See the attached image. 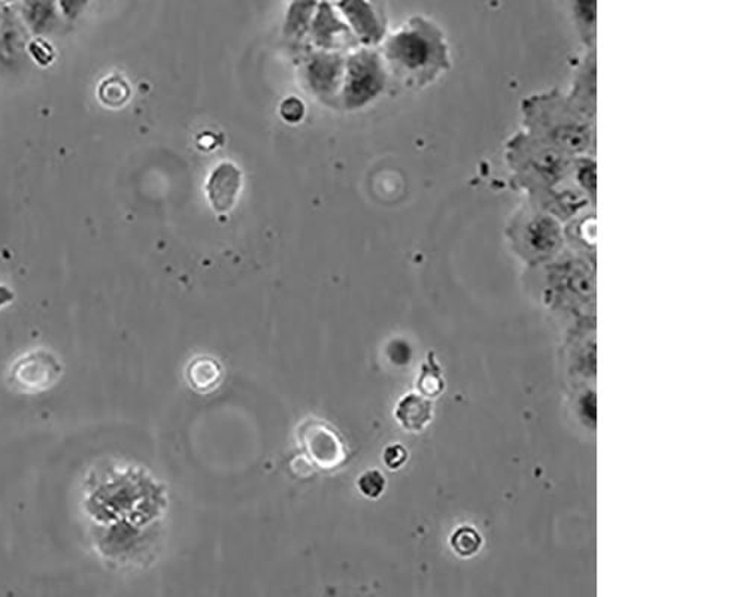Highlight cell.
Listing matches in <instances>:
<instances>
[{
  "mask_svg": "<svg viewBox=\"0 0 746 597\" xmlns=\"http://www.w3.org/2000/svg\"><path fill=\"white\" fill-rule=\"evenodd\" d=\"M523 130L550 143L563 153L594 155L596 150V119L587 117L558 90L542 91L522 103Z\"/></svg>",
  "mask_w": 746,
  "mask_h": 597,
  "instance_id": "cell-1",
  "label": "cell"
},
{
  "mask_svg": "<svg viewBox=\"0 0 746 597\" xmlns=\"http://www.w3.org/2000/svg\"><path fill=\"white\" fill-rule=\"evenodd\" d=\"M503 157L511 173L512 186L522 190L526 199L569 178L574 161L570 155L524 130L507 139Z\"/></svg>",
  "mask_w": 746,
  "mask_h": 597,
  "instance_id": "cell-2",
  "label": "cell"
},
{
  "mask_svg": "<svg viewBox=\"0 0 746 597\" xmlns=\"http://www.w3.org/2000/svg\"><path fill=\"white\" fill-rule=\"evenodd\" d=\"M505 233L514 253L529 265L553 261L566 246L565 225L527 201L511 215Z\"/></svg>",
  "mask_w": 746,
  "mask_h": 597,
  "instance_id": "cell-3",
  "label": "cell"
},
{
  "mask_svg": "<svg viewBox=\"0 0 746 597\" xmlns=\"http://www.w3.org/2000/svg\"><path fill=\"white\" fill-rule=\"evenodd\" d=\"M390 50L419 84L434 81L451 66L442 31L426 18L411 20L407 29L391 39Z\"/></svg>",
  "mask_w": 746,
  "mask_h": 597,
  "instance_id": "cell-4",
  "label": "cell"
},
{
  "mask_svg": "<svg viewBox=\"0 0 746 597\" xmlns=\"http://www.w3.org/2000/svg\"><path fill=\"white\" fill-rule=\"evenodd\" d=\"M61 376V361L46 350L25 354L11 368V382L22 392L29 394L46 392L53 388Z\"/></svg>",
  "mask_w": 746,
  "mask_h": 597,
  "instance_id": "cell-5",
  "label": "cell"
},
{
  "mask_svg": "<svg viewBox=\"0 0 746 597\" xmlns=\"http://www.w3.org/2000/svg\"><path fill=\"white\" fill-rule=\"evenodd\" d=\"M27 27L11 8L0 11V66L17 71L25 65L27 55Z\"/></svg>",
  "mask_w": 746,
  "mask_h": 597,
  "instance_id": "cell-6",
  "label": "cell"
},
{
  "mask_svg": "<svg viewBox=\"0 0 746 597\" xmlns=\"http://www.w3.org/2000/svg\"><path fill=\"white\" fill-rule=\"evenodd\" d=\"M596 50L590 48L574 69L573 82L566 96L587 117L596 119L597 101Z\"/></svg>",
  "mask_w": 746,
  "mask_h": 597,
  "instance_id": "cell-7",
  "label": "cell"
},
{
  "mask_svg": "<svg viewBox=\"0 0 746 597\" xmlns=\"http://www.w3.org/2000/svg\"><path fill=\"white\" fill-rule=\"evenodd\" d=\"M305 452L320 468H336L344 461L343 441L324 424L309 423L301 432Z\"/></svg>",
  "mask_w": 746,
  "mask_h": 597,
  "instance_id": "cell-8",
  "label": "cell"
},
{
  "mask_svg": "<svg viewBox=\"0 0 746 597\" xmlns=\"http://www.w3.org/2000/svg\"><path fill=\"white\" fill-rule=\"evenodd\" d=\"M20 17L27 30L37 38L49 36L59 29L62 23L57 0H22Z\"/></svg>",
  "mask_w": 746,
  "mask_h": 597,
  "instance_id": "cell-9",
  "label": "cell"
},
{
  "mask_svg": "<svg viewBox=\"0 0 746 597\" xmlns=\"http://www.w3.org/2000/svg\"><path fill=\"white\" fill-rule=\"evenodd\" d=\"M240 189L241 173L230 163L218 166L209 178L208 187H206L213 208L218 213H228L232 209Z\"/></svg>",
  "mask_w": 746,
  "mask_h": 597,
  "instance_id": "cell-10",
  "label": "cell"
},
{
  "mask_svg": "<svg viewBox=\"0 0 746 597\" xmlns=\"http://www.w3.org/2000/svg\"><path fill=\"white\" fill-rule=\"evenodd\" d=\"M566 245L581 253L594 254L596 245V214L594 208L587 209L573 220L565 223Z\"/></svg>",
  "mask_w": 746,
  "mask_h": 597,
  "instance_id": "cell-11",
  "label": "cell"
},
{
  "mask_svg": "<svg viewBox=\"0 0 746 597\" xmlns=\"http://www.w3.org/2000/svg\"><path fill=\"white\" fill-rule=\"evenodd\" d=\"M396 418L402 428L420 432L432 421V404L419 394H408L399 402Z\"/></svg>",
  "mask_w": 746,
  "mask_h": 597,
  "instance_id": "cell-12",
  "label": "cell"
},
{
  "mask_svg": "<svg viewBox=\"0 0 746 597\" xmlns=\"http://www.w3.org/2000/svg\"><path fill=\"white\" fill-rule=\"evenodd\" d=\"M575 29L586 50L594 48L596 42L597 0H569Z\"/></svg>",
  "mask_w": 746,
  "mask_h": 597,
  "instance_id": "cell-13",
  "label": "cell"
},
{
  "mask_svg": "<svg viewBox=\"0 0 746 597\" xmlns=\"http://www.w3.org/2000/svg\"><path fill=\"white\" fill-rule=\"evenodd\" d=\"M570 179L593 205H596L597 165L594 155H577L570 166Z\"/></svg>",
  "mask_w": 746,
  "mask_h": 597,
  "instance_id": "cell-14",
  "label": "cell"
},
{
  "mask_svg": "<svg viewBox=\"0 0 746 597\" xmlns=\"http://www.w3.org/2000/svg\"><path fill=\"white\" fill-rule=\"evenodd\" d=\"M186 377H189L190 384L194 389L200 390V392H208L220 381L221 369L213 358L200 357L189 366Z\"/></svg>",
  "mask_w": 746,
  "mask_h": 597,
  "instance_id": "cell-15",
  "label": "cell"
},
{
  "mask_svg": "<svg viewBox=\"0 0 746 597\" xmlns=\"http://www.w3.org/2000/svg\"><path fill=\"white\" fill-rule=\"evenodd\" d=\"M339 7L349 18V22L355 24L357 30L369 35L376 34L378 23H376L375 15H373L368 0H340Z\"/></svg>",
  "mask_w": 746,
  "mask_h": 597,
  "instance_id": "cell-16",
  "label": "cell"
},
{
  "mask_svg": "<svg viewBox=\"0 0 746 597\" xmlns=\"http://www.w3.org/2000/svg\"><path fill=\"white\" fill-rule=\"evenodd\" d=\"M451 545L454 551L462 557L475 556L481 549V535L475 529L464 528L458 529L451 537Z\"/></svg>",
  "mask_w": 746,
  "mask_h": 597,
  "instance_id": "cell-17",
  "label": "cell"
},
{
  "mask_svg": "<svg viewBox=\"0 0 746 597\" xmlns=\"http://www.w3.org/2000/svg\"><path fill=\"white\" fill-rule=\"evenodd\" d=\"M420 392L427 397L439 396L443 390V380L440 377L439 366L436 365L434 356H428L427 364L423 366L422 377L419 380Z\"/></svg>",
  "mask_w": 746,
  "mask_h": 597,
  "instance_id": "cell-18",
  "label": "cell"
},
{
  "mask_svg": "<svg viewBox=\"0 0 746 597\" xmlns=\"http://www.w3.org/2000/svg\"><path fill=\"white\" fill-rule=\"evenodd\" d=\"M359 490L364 496L375 499L383 495L384 488H386V480H384L383 473L378 471H368L360 477Z\"/></svg>",
  "mask_w": 746,
  "mask_h": 597,
  "instance_id": "cell-19",
  "label": "cell"
},
{
  "mask_svg": "<svg viewBox=\"0 0 746 597\" xmlns=\"http://www.w3.org/2000/svg\"><path fill=\"white\" fill-rule=\"evenodd\" d=\"M27 55L34 59L35 62L41 66L51 65L54 60L53 48L49 46L42 38L34 39L27 43Z\"/></svg>",
  "mask_w": 746,
  "mask_h": 597,
  "instance_id": "cell-20",
  "label": "cell"
},
{
  "mask_svg": "<svg viewBox=\"0 0 746 597\" xmlns=\"http://www.w3.org/2000/svg\"><path fill=\"white\" fill-rule=\"evenodd\" d=\"M90 0H57L59 11L65 22L74 23L81 17Z\"/></svg>",
  "mask_w": 746,
  "mask_h": 597,
  "instance_id": "cell-21",
  "label": "cell"
},
{
  "mask_svg": "<svg viewBox=\"0 0 746 597\" xmlns=\"http://www.w3.org/2000/svg\"><path fill=\"white\" fill-rule=\"evenodd\" d=\"M407 460L408 452L402 445H390V447L386 449V453H384V463H386L391 471L402 468Z\"/></svg>",
  "mask_w": 746,
  "mask_h": 597,
  "instance_id": "cell-22",
  "label": "cell"
},
{
  "mask_svg": "<svg viewBox=\"0 0 746 597\" xmlns=\"http://www.w3.org/2000/svg\"><path fill=\"white\" fill-rule=\"evenodd\" d=\"M14 297L15 293L10 289V287L0 284V308L13 304Z\"/></svg>",
  "mask_w": 746,
  "mask_h": 597,
  "instance_id": "cell-23",
  "label": "cell"
}]
</instances>
